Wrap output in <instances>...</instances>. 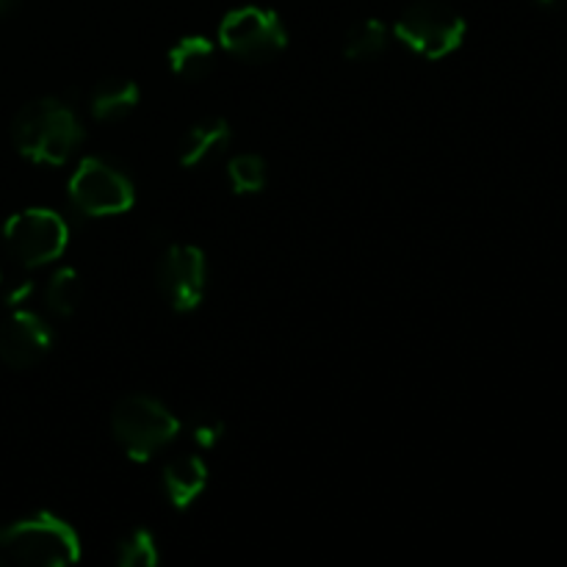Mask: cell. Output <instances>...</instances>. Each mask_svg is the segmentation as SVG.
I'll list each match as a JSON object with an SVG mask.
<instances>
[{
	"label": "cell",
	"mask_w": 567,
	"mask_h": 567,
	"mask_svg": "<svg viewBox=\"0 0 567 567\" xmlns=\"http://www.w3.org/2000/svg\"><path fill=\"white\" fill-rule=\"evenodd\" d=\"M17 153L31 164L61 166L75 155L83 142V127L75 111L55 97L33 100L17 111L11 122Z\"/></svg>",
	"instance_id": "6da1fadb"
},
{
	"label": "cell",
	"mask_w": 567,
	"mask_h": 567,
	"mask_svg": "<svg viewBox=\"0 0 567 567\" xmlns=\"http://www.w3.org/2000/svg\"><path fill=\"white\" fill-rule=\"evenodd\" d=\"M81 559V540L64 518L37 513L14 524H0V563L61 567Z\"/></svg>",
	"instance_id": "7a4b0ae2"
},
{
	"label": "cell",
	"mask_w": 567,
	"mask_h": 567,
	"mask_svg": "<svg viewBox=\"0 0 567 567\" xmlns=\"http://www.w3.org/2000/svg\"><path fill=\"white\" fill-rule=\"evenodd\" d=\"M111 432L127 460L147 463L150 457L169 446L181 432V421L153 396L131 393L116 402L111 413Z\"/></svg>",
	"instance_id": "3957f363"
},
{
	"label": "cell",
	"mask_w": 567,
	"mask_h": 567,
	"mask_svg": "<svg viewBox=\"0 0 567 567\" xmlns=\"http://www.w3.org/2000/svg\"><path fill=\"white\" fill-rule=\"evenodd\" d=\"M70 203L78 214L92 219L120 216L136 205V186L109 158L89 155L70 177Z\"/></svg>",
	"instance_id": "277c9868"
},
{
	"label": "cell",
	"mask_w": 567,
	"mask_h": 567,
	"mask_svg": "<svg viewBox=\"0 0 567 567\" xmlns=\"http://www.w3.org/2000/svg\"><path fill=\"white\" fill-rule=\"evenodd\" d=\"M399 42L424 59L437 61L463 44L465 20L443 0H419L408 6L393 25Z\"/></svg>",
	"instance_id": "5b68a950"
},
{
	"label": "cell",
	"mask_w": 567,
	"mask_h": 567,
	"mask_svg": "<svg viewBox=\"0 0 567 567\" xmlns=\"http://www.w3.org/2000/svg\"><path fill=\"white\" fill-rule=\"evenodd\" d=\"M3 241L17 264L25 269H39L64 255L70 244V227L55 210L28 208L9 216L3 225Z\"/></svg>",
	"instance_id": "8992f818"
},
{
	"label": "cell",
	"mask_w": 567,
	"mask_h": 567,
	"mask_svg": "<svg viewBox=\"0 0 567 567\" xmlns=\"http://www.w3.org/2000/svg\"><path fill=\"white\" fill-rule=\"evenodd\" d=\"M219 44L244 64H264L286 50L288 31L271 9L241 6L219 22Z\"/></svg>",
	"instance_id": "52a82bcc"
},
{
	"label": "cell",
	"mask_w": 567,
	"mask_h": 567,
	"mask_svg": "<svg viewBox=\"0 0 567 567\" xmlns=\"http://www.w3.org/2000/svg\"><path fill=\"white\" fill-rule=\"evenodd\" d=\"M208 282V266L199 247L172 244L164 249L155 269V286L175 313H192L199 308Z\"/></svg>",
	"instance_id": "ba28073f"
},
{
	"label": "cell",
	"mask_w": 567,
	"mask_h": 567,
	"mask_svg": "<svg viewBox=\"0 0 567 567\" xmlns=\"http://www.w3.org/2000/svg\"><path fill=\"white\" fill-rule=\"evenodd\" d=\"M53 347V332L44 324L42 316L31 310H14L9 319L0 324V360L9 369H31Z\"/></svg>",
	"instance_id": "9c48e42d"
},
{
	"label": "cell",
	"mask_w": 567,
	"mask_h": 567,
	"mask_svg": "<svg viewBox=\"0 0 567 567\" xmlns=\"http://www.w3.org/2000/svg\"><path fill=\"white\" fill-rule=\"evenodd\" d=\"M233 142V131L227 120L221 116H208L199 120L183 133L181 147H177V161L186 169H197V166L210 164V161L221 158Z\"/></svg>",
	"instance_id": "30bf717a"
},
{
	"label": "cell",
	"mask_w": 567,
	"mask_h": 567,
	"mask_svg": "<svg viewBox=\"0 0 567 567\" xmlns=\"http://www.w3.org/2000/svg\"><path fill=\"white\" fill-rule=\"evenodd\" d=\"M208 487V465L194 454L172 460L164 468V493L175 509H188Z\"/></svg>",
	"instance_id": "8fae6325"
},
{
	"label": "cell",
	"mask_w": 567,
	"mask_h": 567,
	"mask_svg": "<svg viewBox=\"0 0 567 567\" xmlns=\"http://www.w3.org/2000/svg\"><path fill=\"white\" fill-rule=\"evenodd\" d=\"M138 105V86L131 78H105L89 97V111L100 122H120Z\"/></svg>",
	"instance_id": "7c38bea8"
},
{
	"label": "cell",
	"mask_w": 567,
	"mask_h": 567,
	"mask_svg": "<svg viewBox=\"0 0 567 567\" xmlns=\"http://www.w3.org/2000/svg\"><path fill=\"white\" fill-rule=\"evenodd\" d=\"M216 48L205 37H183L169 48V66L183 81H199L214 70Z\"/></svg>",
	"instance_id": "4fadbf2b"
},
{
	"label": "cell",
	"mask_w": 567,
	"mask_h": 567,
	"mask_svg": "<svg viewBox=\"0 0 567 567\" xmlns=\"http://www.w3.org/2000/svg\"><path fill=\"white\" fill-rule=\"evenodd\" d=\"M388 28L380 20H363L347 33L343 39V59L349 61H369L385 50Z\"/></svg>",
	"instance_id": "5bb4252c"
},
{
	"label": "cell",
	"mask_w": 567,
	"mask_h": 567,
	"mask_svg": "<svg viewBox=\"0 0 567 567\" xmlns=\"http://www.w3.org/2000/svg\"><path fill=\"white\" fill-rule=\"evenodd\" d=\"M83 286L75 269H59L44 288V302L55 316H72L81 308Z\"/></svg>",
	"instance_id": "9a60e30c"
},
{
	"label": "cell",
	"mask_w": 567,
	"mask_h": 567,
	"mask_svg": "<svg viewBox=\"0 0 567 567\" xmlns=\"http://www.w3.org/2000/svg\"><path fill=\"white\" fill-rule=\"evenodd\" d=\"M266 161L255 153H241L227 164V181L236 194H260L266 188Z\"/></svg>",
	"instance_id": "2e32d148"
},
{
	"label": "cell",
	"mask_w": 567,
	"mask_h": 567,
	"mask_svg": "<svg viewBox=\"0 0 567 567\" xmlns=\"http://www.w3.org/2000/svg\"><path fill=\"white\" fill-rule=\"evenodd\" d=\"M116 563L122 567H155L158 565V546L147 529H131L116 543Z\"/></svg>",
	"instance_id": "e0dca14e"
},
{
	"label": "cell",
	"mask_w": 567,
	"mask_h": 567,
	"mask_svg": "<svg viewBox=\"0 0 567 567\" xmlns=\"http://www.w3.org/2000/svg\"><path fill=\"white\" fill-rule=\"evenodd\" d=\"M225 435V421L216 413H194L192 419V437L203 449H214Z\"/></svg>",
	"instance_id": "ac0fdd59"
},
{
	"label": "cell",
	"mask_w": 567,
	"mask_h": 567,
	"mask_svg": "<svg viewBox=\"0 0 567 567\" xmlns=\"http://www.w3.org/2000/svg\"><path fill=\"white\" fill-rule=\"evenodd\" d=\"M20 3H22V0H0V17L11 14V11H14Z\"/></svg>",
	"instance_id": "d6986e66"
},
{
	"label": "cell",
	"mask_w": 567,
	"mask_h": 567,
	"mask_svg": "<svg viewBox=\"0 0 567 567\" xmlns=\"http://www.w3.org/2000/svg\"><path fill=\"white\" fill-rule=\"evenodd\" d=\"M540 3H554V0H540Z\"/></svg>",
	"instance_id": "ffe728a7"
}]
</instances>
